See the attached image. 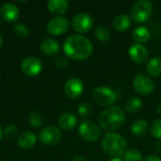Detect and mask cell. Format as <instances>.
<instances>
[{"instance_id": "obj_1", "label": "cell", "mask_w": 161, "mask_h": 161, "mask_svg": "<svg viewBox=\"0 0 161 161\" xmlns=\"http://www.w3.org/2000/svg\"><path fill=\"white\" fill-rule=\"evenodd\" d=\"M63 50L67 57L75 60H83L92 55L93 47L91 41L86 37L81 35H71L66 39Z\"/></svg>"}, {"instance_id": "obj_2", "label": "cell", "mask_w": 161, "mask_h": 161, "mask_svg": "<svg viewBox=\"0 0 161 161\" xmlns=\"http://www.w3.org/2000/svg\"><path fill=\"white\" fill-rule=\"evenodd\" d=\"M125 121L124 110L119 107H108L98 117L99 127L105 131H114L121 128Z\"/></svg>"}, {"instance_id": "obj_3", "label": "cell", "mask_w": 161, "mask_h": 161, "mask_svg": "<svg viewBox=\"0 0 161 161\" xmlns=\"http://www.w3.org/2000/svg\"><path fill=\"white\" fill-rule=\"evenodd\" d=\"M101 147L108 156L121 158L127 151V142L122 135L115 132H108L102 138Z\"/></svg>"}, {"instance_id": "obj_4", "label": "cell", "mask_w": 161, "mask_h": 161, "mask_svg": "<svg viewBox=\"0 0 161 161\" xmlns=\"http://www.w3.org/2000/svg\"><path fill=\"white\" fill-rule=\"evenodd\" d=\"M92 98L97 105L101 107H108L116 102L117 94L111 88L100 86L92 91Z\"/></svg>"}, {"instance_id": "obj_5", "label": "cell", "mask_w": 161, "mask_h": 161, "mask_svg": "<svg viewBox=\"0 0 161 161\" xmlns=\"http://www.w3.org/2000/svg\"><path fill=\"white\" fill-rule=\"evenodd\" d=\"M153 12V5L148 0L137 1L130 10L131 19L137 23L146 22Z\"/></svg>"}, {"instance_id": "obj_6", "label": "cell", "mask_w": 161, "mask_h": 161, "mask_svg": "<svg viewBox=\"0 0 161 161\" xmlns=\"http://www.w3.org/2000/svg\"><path fill=\"white\" fill-rule=\"evenodd\" d=\"M78 133L80 137L90 142H96L101 135L100 127L92 121H84L79 125Z\"/></svg>"}, {"instance_id": "obj_7", "label": "cell", "mask_w": 161, "mask_h": 161, "mask_svg": "<svg viewBox=\"0 0 161 161\" xmlns=\"http://www.w3.org/2000/svg\"><path fill=\"white\" fill-rule=\"evenodd\" d=\"M39 139L42 144L47 146H54L60 142L61 132L56 126H46L40 131Z\"/></svg>"}, {"instance_id": "obj_8", "label": "cell", "mask_w": 161, "mask_h": 161, "mask_svg": "<svg viewBox=\"0 0 161 161\" xmlns=\"http://www.w3.org/2000/svg\"><path fill=\"white\" fill-rule=\"evenodd\" d=\"M133 88L138 93L148 95L155 91V83L149 76L140 73L133 80Z\"/></svg>"}, {"instance_id": "obj_9", "label": "cell", "mask_w": 161, "mask_h": 161, "mask_svg": "<svg viewBox=\"0 0 161 161\" xmlns=\"http://www.w3.org/2000/svg\"><path fill=\"white\" fill-rule=\"evenodd\" d=\"M93 18L92 15L86 12H81L76 14L72 21L73 28L79 33L89 32L93 26Z\"/></svg>"}, {"instance_id": "obj_10", "label": "cell", "mask_w": 161, "mask_h": 161, "mask_svg": "<svg viewBox=\"0 0 161 161\" xmlns=\"http://www.w3.org/2000/svg\"><path fill=\"white\" fill-rule=\"evenodd\" d=\"M70 27V22L65 17L58 16L55 18H52L46 25V29L49 34L54 36L62 35L65 32L68 31Z\"/></svg>"}, {"instance_id": "obj_11", "label": "cell", "mask_w": 161, "mask_h": 161, "mask_svg": "<svg viewBox=\"0 0 161 161\" xmlns=\"http://www.w3.org/2000/svg\"><path fill=\"white\" fill-rule=\"evenodd\" d=\"M22 72L28 76H37L42 70V61L35 57H27L21 63Z\"/></svg>"}, {"instance_id": "obj_12", "label": "cell", "mask_w": 161, "mask_h": 161, "mask_svg": "<svg viewBox=\"0 0 161 161\" xmlns=\"http://www.w3.org/2000/svg\"><path fill=\"white\" fill-rule=\"evenodd\" d=\"M84 92V83L77 77L70 78L64 85V93L71 99L78 98Z\"/></svg>"}, {"instance_id": "obj_13", "label": "cell", "mask_w": 161, "mask_h": 161, "mask_svg": "<svg viewBox=\"0 0 161 161\" xmlns=\"http://www.w3.org/2000/svg\"><path fill=\"white\" fill-rule=\"evenodd\" d=\"M128 56L134 62L142 64L148 60L149 54L145 46L140 43H134L128 49Z\"/></svg>"}, {"instance_id": "obj_14", "label": "cell", "mask_w": 161, "mask_h": 161, "mask_svg": "<svg viewBox=\"0 0 161 161\" xmlns=\"http://www.w3.org/2000/svg\"><path fill=\"white\" fill-rule=\"evenodd\" d=\"M0 15L2 19L8 23H14L19 19L20 10L12 3H6L0 8Z\"/></svg>"}, {"instance_id": "obj_15", "label": "cell", "mask_w": 161, "mask_h": 161, "mask_svg": "<svg viewBox=\"0 0 161 161\" xmlns=\"http://www.w3.org/2000/svg\"><path fill=\"white\" fill-rule=\"evenodd\" d=\"M131 25V17L127 14L117 15L112 22V26L116 31L124 32L126 31Z\"/></svg>"}, {"instance_id": "obj_16", "label": "cell", "mask_w": 161, "mask_h": 161, "mask_svg": "<svg viewBox=\"0 0 161 161\" xmlns=\"http://www.w3.org/2000/svg\"><path fill=\"white\" fill-rule=\"evenodd\" d=\"M69 3L66 0H50L47 3L48 10L55 15H61L67 11Z\"/></svg>"}, {"instance_id": "obj_17", "label": "cell", "mask_w": 161, "mask_h": 161, "mask_svg": "<svg viewBox=\"0 0 161 161\" xmlns=\"http://www.w3.org/2000/svg\"><path fill=\"white\" fill-rule=\"evenodd\" d=\"M59 44L54 39H44L41 43V50L44 55L53 56L59 52Z\"/></svg>"}, {"instance_id": "obj_18", "label": "cell", "mask_w": 161, "mask_h": 161, "mask_svg": "<svg viewBox=\"0 0 161 161\" xmlns=\"http://www.w3.org/2000/svg\"><path fill=\"white\" fill-rule=\"evenodd\" d=\"M37 137L33 132L25 131L18 138V145L23 149H29L35 145Z\"/></svg>"}, {"instance_id": "obj_19", "label": "cell", "mask_w": 161, "mask_h": 161, "mask_svg": "<svg viewBox=\"0 0 161 161\" xmlns=\"http://www.w3.org/2000/svg\"><path fill=\"white\" fill-rule=\"evenodd\" d=\"M58 125L64 130H72L77 125V118L73 113L70 112L64 113L59 117Z\"/></svg>"}, {"instance_id": "obj_20", "label": "cell", "mask_w": 161, "mask_h": 161, "mask_svg": "<svg viewBox=\"0 0 161 161\" xmlns=\"http://www.w3.org/2000/svg\"><path fill=\"white\" fill-rule=\"evenodd\" d=\"M132 36H133V39L136 42V43L142 44L149 41V39L151 37V32L146 26L140 25L134 29Z\"/></svg>"}, {"instance_id": "obj_21", "label": "cell", "mask_w": 161, "mask_h": 161, "mask_svg": "<svg viewBox=\"0 0 161 161\" xmlns=\"http://www.w3.org/2000/svg\"><path fill=\"white\" fill-rule=\"evenodd\" d=\"M146 72L152 77H158L161 75V58L155 57L148 60L146 64Z\"/></svg>"}, {"instance_id": "obj_22", "label": "cell", "mask_w": 161, "mask_h": 161, "mask_svg": "<svg viewBox=\"0 0 161 161\" xmlns=\"http://www.w3.org/2000/svg\"><path fill=\"white\" fill-rule=\"evenodd\" d=\"M149 129L148 123L144 120H137L131 125V132L137 137L144 136Z\"/></svg>"}, {"instance_id": "obj_23", "label": "cell", "mask_w": 161, "mask_h": 161, "mask_svg": "<svg viewBox=\"0 0 161 161\" xmlns=\"http://www.w3.org/2000/svg\"><path fill=\"white\" fill-rule=\"evenodd\" d=\"M142 101L137 96L129 97L125 104V108L129 113L138 112L142 108Z\"/></svg>"}, {"instance_id": "obj_24", "label": "cell", "mask_w": 161, "mask_h": 161, "mask_svg": "<svg viewBox=\"0 0 161 161\" xmlns=\"http://www.w3.org/2000/svg\"><path fill=\"white\" fill-rule=\"evenodd\" d=\"M94 34L97 40L101 42H108L110 39V31L107 26H104V25H100L96 27Z\"/></svg>"}, {"instance_id": "obj_25", "label": "cell", "mask_w": 161, "mask_h": 161, "mask_svg": "<svg viewBox=\"0 0 161 161\" xmlns=\"http://www.w3.org/2000/svg\"><path fill=\"white\" fill-rule=\"evenodd\" d=\"M124 161H143V156L139 150L132 148L125 152Z\"/></svg>"}, {"instance_id": "obj_26", "label": "cell", "mask_w": 161, "mask_h": 161, "mask_svg": "<svg viewBox=\"0 0 161 161\" xmlns=\"http://www.w3.org/2000/svg\"><path fill=\"white\" fill-rule=\"evenodd\" d=\"M150 132L154 138L161 140V119H157L151 124Z\"/></svg>"}, {"instance_id": "obj_27", "label": "cell", "mask_w": 161, "mask_h": 161, "mask_svg": "<svg viewBox=\"0 0 161 161\" xmlns=\"http://www.w3.org/2000/svg\"><path fill=\"white\" fill-rule=\"evenodd\" d=\"M13 32L18 38H25L29 34L27 26L24 24H15L13 27Z\"/></svg>"}, {"instance_id": "obj_28", "label": "cell", "mask_w": 161, "mask_h": 161, "mask_svg": "<svg viewBox=\"0 0 161 161\" xmlns=\"http://www.w3.org/2000/svg\"><path fill=\"white\" fill-rule=\"evenodd\" d=\"M28 121L30 125L34 127H40L42 125V116L37 112H31L28 116Z\"/></svg>"}, {"instance_id": "obj_29", "label": "cell", "mask_w": 161, "mask_h": 161, "mask_svg": "<svg viewBox=\"0 0 161 161\" xmlns=\"http://www.w3.org/2000/svg\"><path fill=\"white\" fill-rule=\"evenodd\" d=\"M92 108L88 103H82L78 106L77 108V113L82 117V118H87L91 115Z\"/></svg>"}, {"instance_id": "obj_30", "label": "cell", "mask_w": 161, "mask_h": 161, "mask_svg": "<svg viewBox=\"0 0 161 161\" xmlns=\"http://www.w3.org/2000/svg\"><path fill=\"white\" fill-rule=\"evenodd\" d=\"M67 64H68V58L63 55L58 56L55 59V65L58 69H64L67 66Z\"/></svg>"}, {"instance_id": "obj_31", "label": "cell", "mask_w": 161, "mask_h": 161, "mask_svg": "<svg viewBox=\"0 0 161 161\" xmlns=\"http://www.w3.org/2000/svg\"><path fill=\"white\" fill-rule=\"evenodd\" d=\"M16 134H17V127L15 125H8V127H6L4 131V136H6L8 139L13 138L14 136H16Z\"/></svg>"}, {"instance_id": "obj_32", "label": "cell", "mask_w": 161, "mask_h": 161, "mask_svg": "<svg viewBox=\"0 0 161 161\" xmlns=\"http://www.w3.org/2000/svg\"><path fill=\"white\" fill-rule=\"evenodd\" d=\"M145 161H161V158L158 156H156V155H149L145 158Z\"/></svg>"}, {"instance_id": "obj_33", "label": "cell", "mask_w": 161, "mask_h": 161, "mask_svg": "<svg viewBox=\"0 0 161 161\" xmlns=\"http://www.w3.org/2000/svg\"><path fill=\"white\" fill-rule=\"evenodd\" d=\"M72 161H87L86 160V158H84V157H81V156H76V157H75Z\"/></svg>"}, {"instance_id": "obj_34", "label": "cell", "mask_w": 161, "mask_h": 161, "mask_svg": "<svg viewBox=\"0 0 161 161\" xmlns=\"http://www.w3.org/2000/svg\"><path fill=\"white\" fill-rule=\"evenodd\" d=\"M108 161H124L121 158H112L110 159H108Z\"/></svg>"}, {"instance_id": "obj_35", "label": "cell", "mask_w": 161, "mask_h": 161, "mask_svg": "<svg viewBox=\"0 0 161 161\" xmlns=\"http://www.w3.org/2000/svg\"><path fill=\"white\" fill-rule=\"evenodd\" d=\"M3 136H4V131H3V128H2V125H0V141L2 140V138H3Z\"/></svg>"}, {"instance_id": "obj_36", "label": "cell", "mask_w": 161, "mask_h": 161, "mask_svg": "<svg viewBox=\"0 0 161 161\" xmlns=\"http://www.w3.org/2000/svg\"><path fill=\"white\" fill-rule=\"evenodd\" d=\"M157 110H158V114H160L161 115V102L158 105V108H157Z\"/></svg>"}, {"instance_id": "obj_37", "label": "cell", "mask_w": 161, "mask_h": 161, "mask_svg": "<svg viewBox=\"0 0 161 161\" xmlns=\"http://www.w3.org/2000/svg\"><path fill=\"white\" fill-rule=\"evenodd\" d=\"M2 45H3V39H2V36L0 35V48L2 47Z\"/></svg>"}, {"instance_id": "obj_38", "label": "cell", "mask_w": 161, "mask_h": 161, "mask_svg": "<svg viewBox=\"0 0 161 161\" xmlns=\"http://www.w3.org/2000/svg\"><path fill=\"white\" fill-rule=\"evenodd\" d=\"M0 26H1V22H0Z\"/></svg>"}]
</instances>
